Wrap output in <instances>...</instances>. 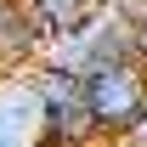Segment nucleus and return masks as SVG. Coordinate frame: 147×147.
<instances>
[{"instance_id": "obj_1", "label": "nucleus", "mask_w": 147, "mask_h": 147, "mask_svg": "<svg viewBox=\"0 0 147 147\" xmlns=\"http://www.w3.org/2000/svg\"><path fill=\"white\" fill-rule=\"evenodd\" d=\"M108 62H142V57H136V34H130L125 0H102L74 34L45 40V57H40V68L74 74V79L91 74V68H108Z\"/></svg>"}, {"instance_id": "obj_2", "label": "nucleus", "mask_w": 147, "mask_h": 147, "mask_svg": "<svg viewBox=\"0 0 147 147\" xmlns=\"http://www.w3.org/2000/svg\"><path fill=\"white\" fill-rule=\"evenodd\" d=\"M79 102L91 119V142H125L147 113V68L142 62H108L79 74Z\"/></svg>"}, {"instance_id": "obj_3", "label": "nucleus", "mask_w": 147, "mask_h": 147, "mask_svg": "<svg viewBox=\"0 0 147 147\" xmlns=\"http://www.w3.org/2000/svg\"><path fill=\"white\" fill-rule=\"evenodd\" d=\"M34 102H40V136L34 147H85L91 142V119L79 102V79L57 68H34Z\"/></svg>"}, {"instance_id": "obj_4", "label": "nucleus", "mask_w": 147, "mask_h": 147, "mask_svg": "<svg viewBox=\"0 0 147 147\" xmlns=\"http://www.w3.org/2000/svg\"><path fill=\"white\" fill-rule=\"evenodd\" d=\"M45 57V28L28 11V0H0V74L11 79L23 68H40Z\"/></svg>"}, {"instance_id": "obj_5", "label": "nucleus", "mask_w": 147, "mask_h": 147, "mask_svg": "<svg viewBox=\"0 0 147 147\" xmlns=\"http://www.w3.org/2000/svg\"><path fill=\"white\" fill-rule=\"evenodd\" d=\"M34 136H40L34 79L11 74V79H0V147H34Z\"/></svg>"}, {"instance_id": "obj_6", "label": "nucleus", "mask_w": 147, "mask_h": 147, "mask_svg": "<svg viewBox=\"0 0 147 147\" xmlns=\"http://www.w3.org/2000/svg\"><path fill=\"white\" fill-rule=\"evenodd\" d=\"M96 6H102V0H28V11L40 17L45 40H62V34H74V28L91 17Z\"/></svg>"}, {"instance_id": "obj_7", "label": "nucleus", "mask_w": 147, "mask_h": 147, "mask_svg": "<svg viewBox=\"0 0 147 147\" xmlns=\"http://www.w3.org/2000/svg\"><path fill=\"white\" fill-rule=\"evenodd\" d=\"M125 11H130V34H136V57L147 68V0H125Z\"/></svg>"}, {"instance_id": "obj_8", "label": "nucleus", "mask_w": 147, "mask_h": 147, "mask_svg": "<svg viewBox=\"0 0 147 147\" xmlns=\"http://www.w3.org/2000/svg\"><path fill=\"white\" fill-rule=\"evenodd\" d=\"M102 147H147V142H136V136H125V142H102Z\"/></svg>"}]
</instances>
